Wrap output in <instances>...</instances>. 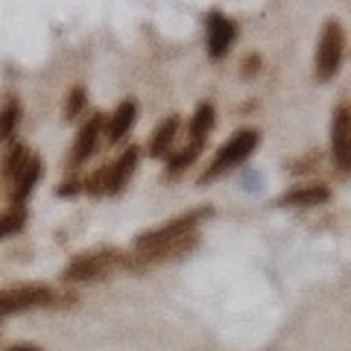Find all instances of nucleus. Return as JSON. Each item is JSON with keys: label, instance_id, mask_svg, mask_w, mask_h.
<instances>
[{"label": "nucleus", "instance_id": "obj_7", "mask_svg": "<svg viewBox=\"0 0 351 351\" xmlns=\"http://www.w3.org/2000/svg\"><path fill=\"white\" fill-rule=\"evenodd\" d=\"M331 152L334 164L343 173H351V108L337 106L331 120Z\"/></svg>", "mask_w": 351, "mask_h": 351}, {"label": "nucleus", "instance_id": "obj_6", "mask_svg": "<svg viewBox=\"0 0 351 351\" xmlns=\"http://www.w3.org/2000/svg\"><path fill=\"white\" fill-rule=\"evenodd\" d=\"M205 32H208V56L223 59L237 36V24L228 15L219 12V9H211L205 15Z\"/></svg>", "mask_w": 351, "mask_h": 351}, {"label": "nucleus", "instance_id": "obj_22", "mask_svg": "<svg viewBox=\"0 0 351 351\" xmlns=\"http://www.w3.org/2000/svg\"><path fill=\"white\" fill-rule=\"evenodd\" d=\"M56 193L59 196H76V193H80V182H64Z\"/></svg>", "mask_w": 351, "mask_h": 351}, {"label": "nucleus", "instance_id": "obj_17", "mask_svg": "<svg viewBox=\"0 0 351 351\" xmlns=\"http://www.w3.org/2000/svg\"><path fill=\"white\" fill-rule=\"evenodd\" d=\"M29 158H32V152H29L27 144H15L12 149H9V156L3 161V179H6V184H12V179L27 167Z\"/></svg>", "mask_w": 351, "mask_h": 351}, {"label": "nucleus", "instance_id": "obj_16", "mask_svg": "<svg viewBox=\"0 0 351 351\" xmlns=\"http://www.w3.org/2000/svg\"><path fill=\"white\" fill-rule=\"evenodd\" d=\"M27 226V205H12L0 214V240L18 234Z\"/></svg>", "mask_w": 351, "mask_h": 351}, {"label": "nucleus", "instance_id": "obj_4", "mask_svg": "<svg viewBox=\"0 0 351 351\" xmlns=\"http://www.w3.org/2000/svg\"><path fill=\"white\" fill-rule=\"evenodd\" d=\"M343 53H346V32H343V24L331 18L325 21L319 47H316V80L319 82L334 80L339 64H343Z\"/></svg>", "mask_w": 351, "mask_h": 351}, {"label": "nucleus", "instance_id": "obj_3", "mask_svg": "<svg viewBox=\"0 0 351 351\" xmlns=\"http://www.w3.org/2000/svg\"><path fill=\"white\" fill-rule=\"evenodd\" d=\"M258 144H261V132H255V129L234 132V135L217 149V156L211 158V164H208L205 173L199 176V184H208V182L219 179V176L232 173L234 167H240V164H243L252 152L258 149Z\"/></svg>", "mask_w": 351, "mask_h": 351}, {"label": "nucleus", "instance_id": "obj_1", "mask_svg": "<svg viewBox=\"0 0 351 351\" xmlns=\"http://www.w3.org/2000/svg\"><path fill=\"white\" fill-rule=\"evenodd\" d=\"M208 217V208H196L182 217H173L170 223H164L158 228L135 237V261L138 263H164V261H176L184 258L188 252L196 246V228Z\"/></svg>", "mask_w": 351, "mask_h": 351}, {"label": "nucleus", "instance_id": "obj_12", "mask_svg": "<svg viewBox=\"0 0 351 351\" xmlns=\"http://www.w3.org/2000/svg\"><path fill=\"white\" fill-rule=\"evenodd\" d=\"M331 199V191L325 184H299V188L287 191L278 199V205H287V208H311V205H322Z\"/></svg>", "mask_w": 351, "mask_h": 351}, {"label": "nucleus", "instance_id": "obj_23", "mask_svg": "<svg viewBox=\"0 0 351 351\" xmlns=\"http://www.w3.org/2000/svg\"><path fill=\"white\" fill-rule=\"evenodd\" d=\"M6 351H41V348L32 346V343H21V346H9Z\"/></svg>", "mask_w": 351, "mask_h": 351}, {"label": "nucleus", "instance_id": "obj_14", "mask_svg": "<svg viewBox=\"0 0 351 351\" xmlns=\"http://www.w3.org/2000/svg\"><path fill=\"white\" fill-rule=\"evenodd\" d=\"M202 147H205V144H199V141H191V138H188V144H184L179 152H176V156L170 158V164H167V176H170V179H176V176H182L184 170H188L191 164L199 158Z\"/></svg>", "mask_w": 351, "mask_h": 351}, {"label": "nucleus", "instance_id": "obj_10", "mask_svg": "<svg viewBox=\"0 0 351 351\" xmlns=\"http://www.w3.org/2000/svg\"><path fill=\"white\" fill-rule=\"evenodd\" d=\"M38 176H41V161H38V156H32L27 161V167L15 176L12 184H9V202L12 205H27L29 193H32V188H36V182H38Z\"/></svg>", "mask_w": 351, "mask_h": 351}, {"label": "nucleus", "instance_id": "obj_11", "mask_svg": "<svg viewBox=\"0 0 351 351\" xmlns=\"http://www.w3.org/2000/svg\"><path fill=\"white\" fill-rule=\"evenodd\" d=\"M135 117H138L135 100H123V103H120L114 108V114L106 120V141H108V144H117V141H123L126 132L132 129V123H135Z\"/></svg>", "mask_w": 351, "mask_h": 351}, {"label": "nucleus", "instance_id": "obj_2", "mask_svg": "<svg viewBox=\"0 0 351 351\" xmlns=\"http://www.w3.org/2000/svg\"><path fill=\"white\" fill-rule=\"evenodd\" d=\"M129 258L117 249H91V252H82L76 255L68 267L62 269V281L64 284H85V281H100L106 276H112L114 269L126 267Z\"/></svg>", "mask_w": 351, "mask_h": 351}, {"label": "nucleus", "instance_id": "obj_15", "mask_svg": "<svg viewBox=\"0 0 351 351\" xmlns=\"http://www.w3.org/2000/svg\"><path fill=\"white\" fill-rule=\"evenodd\" d=\"M214 106L211 103H199L196 106V112L191 117V141H199V144H205L208 132L214 129Z\"/></svg>", "mask_w": 351, "mask_h": 351}, {"label": "nucleus", "instance_id": "obj_8", "mask_svg": "<svg viewBox=\"0 0 351 351\" xmlns=\"http://www.w3.org/2000/svg\"><path fill=\"white\" fill-rule=\"evenodd\" d=\"M106 120H108V117H103L100 112H94V114L80 126V135H76V144H73V156H71L73 167H80L85 158L94 156L97 141H100V132L106 129Z\"/></svg>", "mask_w": 351, "mask_h": 351}, {"label": "nucleus", "instance_id": "obj_9", "mask_svg": "<svg viewBox=\"0 0 351 351\" xmlns=\"http://www.w3.org/2000/svg\"><path fill=\"white\" fill-rule=\"evenodd\" d=\"M138 161H141L138 147H126L117 156V161H108V188H106V193H112V196L123 193V188L132 179V173H135V167H138Z\"/></svg>", "mask_w": 351, "mask_h": 351}, {"label": "nucleus", "instance_id": "obj_19", "mask_svg": "<svg viewBox=\"0 0 351 351\" xmlns=\"http://www.w3.org/2000/svg\"><path fill=\"white\" fill-rule=\"evenodd\" d=\"M82 108H85V88H71V91H68V103H64V117H68V120L80 117Z\"/></svg>", "mask_w": 351, "mask_h": 351}, {"label": "nucleus", "instance_id": "obj_5", "mask_svg": "<svg viewBox=\"0 0 351 351\" xmlns=\"http://www.w3.org/2000/svg\"><path fill=\"white\" fill-rule=\"evenodd\" d=\"M56 302V293L44 284H18V287H3L0 290V319L15 313H27L36 307H50Z\"/></svg>", "mask_w": 351, "mask_h": 351}, {"label": "nucleus", "instance_id": "obj_20", "mask_svg": "<svg viewBox=\"0 0 351 351\" xmlns=\"http://www.w3.org/2000/svg\"><path fill=\"white\" fill-rule=\"evenodd\" d=\"M106 188H108V164H106V167H100L97 173H91V179L85 182V191L91 196H103Z\"/></svg>", "mask_w": 351, "mask_h": 351}, {"label": "nucleus", "instance_id": "obj_13", "mask_svg": "<svg viewBox=\"0 0 351 351\" xmlns=\"http://www.w3.org/2000/svg\"><path fill=\"white\" fill-rule=\"evenodd\" d=\"M176 132H179V117H167L164 123L152 132V138H149V156L152 158H161L164 152H170V147H173V141H176Z\"/></svg>", "mask_w": 351, "mask_h": 351}, {"label": "nucleus", "instance_id": "obj_18", "mask_svg": "<svg viewBox=\"0 0 351 351\" xmlns=\"http://www.w3.org/2000/svg\"><path fill=\"white\" fill-rule=\"evenodd\" d=\"M18 117H21V103L12 97V100H9L3 108H0V144H6V141L15 135Z\"/></svg>", "mask_w": 351, "mask_h": 351}, {"label": "nucleus", "instance_id": "obj_21", "mask_svg": "<svg viewBox=\"0 0 351 351\" xmlns=\"http://www.w3.org/2000/svg\"><path fill=\"white\" fill-rule=\"evenodd\" d=\"M258 68H261V59L258 56H246L243 59V76H255Z\"/></svg>", "mask_w": 351, "mask_h": 351}]
</instances>
